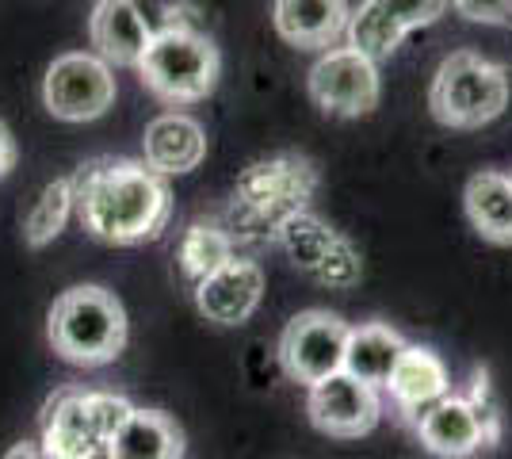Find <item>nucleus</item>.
Listing matches in <instances>:
<instances>
[{
	"instance_id": "nucleus-1",
	"label": "nucleus",
	"mask_w": 512,
	"mask_h": 459,
	"mask_svg": "<svg viewBox=\"0 0 512 459\" xmlns=\"http://www.w3.org/2000/svg\"><path fill=\"white\" fill-rule=\"evenodd\" d=\"M77 219L104 245H146L169 230L172 192L169 176L150 161L100 157L73 173Z\"/></svg>"
},
{
	"instance_id": "nucleus-2",
	"label": "nucleus",
	"mask_w": 512,
	"mask_h": 459,
	"mask_svg": "<svg viewBox=\"0 0 512 459\" xmlns=\"http://www.w3.org/2000/svg\"><path fill=\"white\" fill-rule=\"evenodd\" d=\"M321 188L318 165L299 150H279L268 157H256L234 180L230 207H226V230L234 234L237 249L249 245H272L279 226L295 211H306Z\"/></svg>"
},
{
	"instance_id": "nucleus-3",
	"label": "nucleus",
	"mask_w": 512,
	"mask_h": 459,
	"mask_svg": "<svg viewBox=\"0 0 512 459\" xmlns=\"http://www.w3.org/2000/svg\"><path fill=\"white\" fill-rule=\"evenodd\" d=\"M46 337L65 364L107 368L127 349V310L115 299V291L100 284H77L50 303Z\"/></svg>"
},
{
	"instance_id": "nucleus-4",
	"label": "nucleus",
	"mask_w": 512,
	"mask_h": 459,
	"mask_svg": "<svg viewBox=\"0 0 512 459\" xmlns=\"http://www.w3.org/2000/svg\"><path fill=\"white\" fill-rule=\"evenodd\" d=\"M222 73V54L203 27L161 23L138 62V77L169 108H192L207 100Z\"/></svg>"
},
{
	"instance_id": "nucleus-5",
	"label": "nucleus",
	"mask_w": 512,
	"mask_h": 459,
	"mask_svg": "<svg viewBox=\"0 0 512 459\" xmlns=\"http://www.w3.org/2000/svg\"><path fill=\"white\" fill-rule=\"evenodd\" d=\"M509 92V69L474 50H455L440 62L432 77L428 111L448 131H478L497 115H505Z\"/></svg>"
},
{
	"instance_id": "nucleus-6",
	"label": "nucleus",
	"mask_w": 512,
	"mask_h": 459,
	"mask_svg": "<svg viewBox=\"0 0 512 459\" xmlns=\"http://www.w3.org/2000/svg\"><path fill=\"white\" fill-rule=\"evenodd\" d=\"M417 437L425 452L444 459H463L490 452L501 440V406L490 391V375L478 368L467 394H444L432 410L417 417Z\"/></svg>"
},
{
	"instance_id": "nucleus-7",
	"label": "nucleus",
	"mask_w": 512,
	"mask_h": 459,
	"mask_svg": "<svg viewBox=\"0 0 512 459\" xmlns=\"http://www.w3.org/2000/svg\"><path fill=\"white\" fill-rule=\"evenodd\" d=\"M276 245L287 253V261L310 276L318 287L329 291H348L363 280V257L352 241L337 234L325 219H318L310 207L295 211L279 226Z\"/></svg>"
},
{
	"instance_id": "nucleus-8",
	"label": "nucleus",
	"mask_w": 512,
	"mask_h": 459,
	"mask_svg": "<svg viewBox=\"0 0 512 459\" xmlns=\"http://www.w3.org/2000/svg\"><path fill=\"white\" fill-rule=\"evenodd\" d=\"M115 96L119 88H115L111 62H104L100 54H85V50L58 54L43 77V104L62 123L104 119Z\"/></svg>"
},
{
	"instance_id": "nucleus-9",
	"label": "nucleus",
	"mask_w": 512,
	"mask_h": 459,
	"mask_svg": "<svg viewBox=\"0 0 512 459\" xmlns=\"http://www.w3.org/2000/svg\"><path fill=\"white\" fill-rule=\"evenodd\" d=\"M310 100L325 115H341V119H360L379 108L383 81H379V62L371 54H363L356 46H329L318 62L310 66L306 77Z\"/></svg>"
},
{
	"instance_id": "nucleus-10",
	"label": "nucleus",
	"mask_w": 512,
	"mask_h": 459,
	"mask_svg": "<svg viewBox=\"0 0 512 459\" xmlns=\"http://www.w3.org/2000/svg\"><path fill=\"white\" fill-rule=\"evenodd\" d=\"M352 326L341 314L329 310H302L295 314L283 337H279V368L291 383L314 387L325 375L344 368V349H348Z\"/></svg>"
},
{
	"instance_id": "nucleus-11",
	"label": "nucleus",
	"mask_w": 512,
	"mask_h": 459,
	"mask_svg": "<svg viewBox=\"0 0 512 459\" xmlns=\"http://www.w3.org/2000/svg\"><path fill=\"white\" fill-rule=\"evenodd\" d=\"M306 414L314 421V429L325 437L337 440H360L367 433H375V425L383 421V398L379 387L367 383L360 375H352L348 368L325 375L321 383L306 387Z\"/></svg>"
},
{
	"instance_id": "nucleus-12",
	"label": "nucleus",
	"mask_w": 512,
	"mask_h": 459,
	"mask_svg": "<svg viewBox=\"0 0 512 459\" xmlns=\"http://www.w3.org/2000/svg\"><path fill=\"white\" fill-rule=\"evenodd\" d=\"M451 0H363L348 16V43L371 54L375 62L390 58L406 35L417 27H432L448 12Z\"/></svg>"
},
{
	"instance_id": "nucleus-13",
	"label": "nucleus",
	"mask_w": 512,
	"mask_h": 459,
	"mask_svg": "<svg viewBox=\"0 0 512 459\" xmlns=\"http://www.w3.org/2000/svg\"><path fill=\"white\" fill-rule=\"evenodd\" d=\"M195 310L214 326H241L256 314L264 299V268L249 257H230L211 276H203L192 287Z\"/></svg>"
},
{
	"instance_id": "nucleus-14",
	"label": "nucleus",
	"mask_w": 512,
	"mask_h": 459,
	"mask_svg": "<svg viewBox=\"0 0 512 459\" xmlns=\"http://www.w3.org/2000/svg\"><path fill=\"white\" fill-rule=\"evenodd\" d=\"M43 456L50 459H111V448L104 444L88 391L62 387L50 394L43 406Z\"/></svg>"
},
{
	"instance_id": "nucleus-15",
	"label": "nucleus",
	"mask_w": 512,
	"mask_h": 459,
	"mask_svg": "<svg viewBox=\"0 0 512 459\" xmlns=\"http://www.w3.org/2000/svg\"><path fill=\"white\" fill-rule=\"evenodd\" d=\"M88 39L104 62L138 69L153 39V27L138 0H96L88 16Z\"/></svg>"
},
{
	"instance_id": "nucleus-16",
	"label": "nucleus",
	"mask_w": 512,
	"mask_h": 459,
	"mask_svg": "<svg viewBox=\"0 0 512 459\" xmlns=\"http://www.w3.org/2000/svg\"><path fill=\"white\" fill-rule=\"evenodd\" d=\"M386 391L394 398L398 414L406 417L409 425H417V417L425 414V410H432L451 391L448 364L428 349V345H406V352L398 356V364L390 372Z\"/></svg>"
},
{
	"instance_id": "nucleus-17",
	"label": "nucleus",
	"mask_w": 512,
	"mask_h": 459,
	"mask_svg": "<svg viewBox=\"0 0 512 459\" xmlns=\"http://www.w3.org/2000/svg\"><path fill=\"white\" fill-rule=\"evenodd\" d=\"M348 0H276L272 23L279 39L299 50H329L348 35Z\"/></svg>"
},
{
	"instance_id": "nucleus-18",
	"label": "nucleus",
	"mask_w": 512,
	"mask_h": 459,
	"mask_svg": "<svg viewBox=\"0 0 512 459\" xmlns=\"http://www.w3.org/2000/svg\"><path fill=\"white\" fill-rule=\"evenodd\" d=\"M142 157L157 173L188 176L207 161V131L199 119L184 115V111H165L146 127Z\"/></svg>"
},
{
	"instance_id": "nucleus-19",
	"label": "nucleus",
	"mask_w": 512,
	"mask_h": 459,
	"mask_svg": "<svg viewBox=\"0 0 512 459\" xmlns=\"http://www.w3.org/2000/svg\"><path fill=\"white\" fill-rule=\"evenodd\" d=\"M463 211L482 241L512 245V176L493 169L474 173L463 188Z\"/></svg>"
},
{
	"instance_id": "nucleus-20",
	"label": "nucleus",
	"mask_w": 512,
	"mask_h": 459,
	"mask_svg": "<svg viewBox=\"0 0 512 459\" xmlns=\"http://www.w3.org/2000/svg\"><path fill=\"white\" fill-rule=\"evenodd\" d=\"M184 452H188L184 429L165 410H142V406L130 410L111 444V459H180Z\"/></svg>"
},
{
	"instance_id": "nucleus-21",
	"label": "nucleus",
	"mask_w": 512,
	"mask_h": 459,
	"mask_svg": "<svg viewBox=\"0 0 512 459\" xmlns=\"http://www.w3.org/2000/svg\"><path fill=\"white\" fill-rule=\"evenodd\" d=\"M406 337L386 322H367V326H352L348 333V349H344V368L360 375L375 387L390 383V372L398 364V356L406 352Z\"/></svg>"
},
{
	"instance_id": "nucleus-22",
	"label": "nucleus",
	"mask_w": 512,
	"mask_h": 459,
	"mask_svg": "<svg viewBox=\"0 0 512 459\" xmlns=\"http://www.w3.org/2000/svg\"><path fill=\"white\" fill-rule=\"evenodd\" d=\"M237 253L234 234L226 230V222L214 219H195L180 230V241H176V264L184 272L188 284H199L203 276H211L214 268L230 261Z\"/></svg>"
},
{
	"instance_id": "nucleus-23",
	"label": "nucleus",
	"mask_w": 512,
	"mask_h": 459,
	"mask_svg": "<svg viewBox=\"0 0 512 459\" xmlns=\"http://www.w3.org/2000/svg\"><path fill=\"white\" fill-rule=\"evenodd\" d=\"M73 215H77V184H73V176H58L31 203V211L23 219V241L31 249H46Z\"/></svg>"
},
{
	"instance_id": "nucleus-24",
	"label": "nucleus",
	"mask_w": 512,
	"mask_h": 459,
	"mask_svg": "<svg viewBox=\"0 0 512 459\" xmlns=\"http://www.w3.org/2000/svg\"><path fill=\"white\" fill-rule=\"evenodd\" d=\"M451 8L470 23L512 27V0H451Z\"/></svg>"
},
{
	"instance_id": "nucleus-25",
	"label": "nucleus",
	"mask_w": 512,
	"mask_h": 459,
	"mask_svg": "<svg viewBox=\"0 0 512 459\" xmlns=\"http://www.w3.org/2000/svg\"><path fill=\"white\" fill-rule=\"evenodd\" d=\"M12 165H16V142H12L8 127L0 123V176L12 173Z\"/></svg>"
},
{
	"instance_id": "nucleus-26",
	"label": "nucleus",
	"mask_w": 512,
	"mask_h": 459,
	"mask_svg": "<svg viewBox=\"0 0 512 459\" xmlns=\"http://www.w3.org/2000/svg\"><path fill=\"white\" fill-rule=\"evenodd\" d=\"M20 456H43V448H27V444H23V448H12V452H8V459H20Z\"/></svg>"
}]
</instances>
